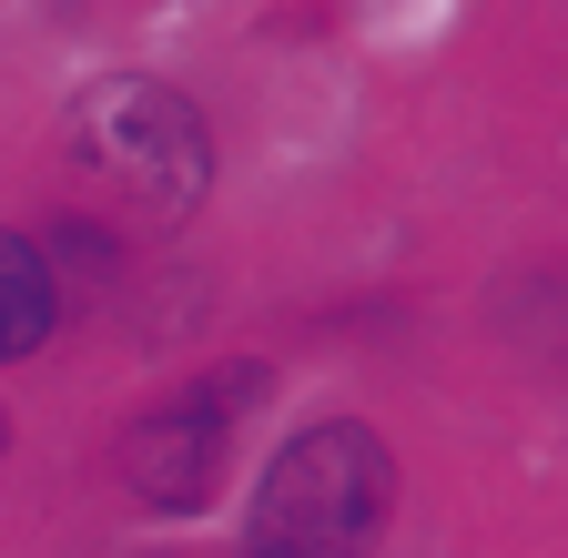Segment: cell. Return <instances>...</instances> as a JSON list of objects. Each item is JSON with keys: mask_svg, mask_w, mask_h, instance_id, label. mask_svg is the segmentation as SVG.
Masks as SVG:
<instances>
[{"mask_svg": "<svg viewBox=\"0 0 568 558\" xmlns=\"http://www.w3.org/2000/svg\"><path fill=\"white\" fill-rule=\"evenodd\" d=\"M396 498V457L376 427H305L254 487L244 558H366Z\"/></svg>", "mask_w": 568, "mask_h": 558, "instance_id": "1", "label": "cell"}, {"mask_svg": "<svg viewBox=\"0 0 568 558\" xmlns=\"http://www.w3.org/2000/svg\"><path fill=\"white\" fill-rule=\"evenodd\" d=\"M71 163H82L122 214L183 224L203 203V183H213V132L163 82H102V92H82V112H71Z\"/></svg>", "mask_w": 568, "mask_h": 558, "instance_id": "2", "label": "cell"}, {"mask_svg": "<svg viewBox=\"0 0 568 558\" xmlns=\"http://www.w3.org/2000/svg\"><path fill=\"white\" fill-rule=\"evenodd\" d=\"M234 406H254V376L193 386V396H163L153 416H132V427H122V477H132V498H153V508H203L213 477H224Z\"/></svg>", "mask_w": 568, "mask_h": 558, "instance_id": "3", "label": "cell"}, {"mask_svg": "<svg viewBox=\"0 0 568 558\" xmlns=\"http://www.w3.org/2000/svg\"><path fill=\"white\" fill-rule=\"evenodd\" d=\"M51 264H41V244H21V234H0V356H31V345L51 335Z\"/></svg>", "mask_w": 568, "mask_h": 558, "instance_id": "4", "label": "cell"}, {"mask_svg": "<svg viewBox=\"0 0 568 558\" xmlns=\"http://www.w3.org/2000/svg\"><path fill=\"white\" fill-rule=\"evenodd\" d=\"M0 447H11V427H0Z\"/></svg>", "mask_w": 568, "mask_h": 558, "instance_id": "5", "label": "cell"}]
</instances>
